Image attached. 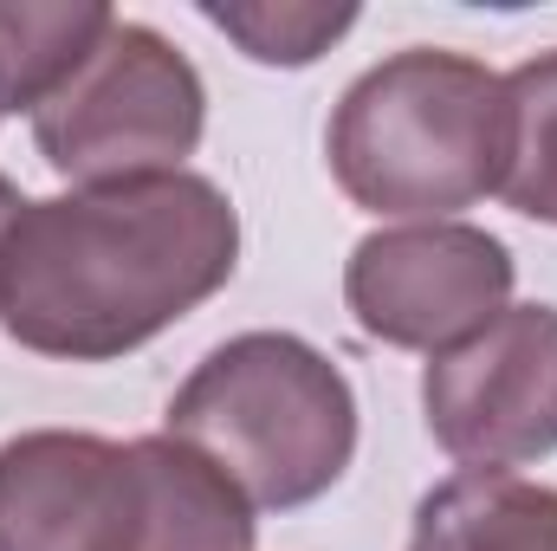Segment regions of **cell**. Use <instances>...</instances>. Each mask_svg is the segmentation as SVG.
<instances>
[{
  "instance_id": "cell-1",
  "label": "cell",
  "mask_w": 557,
  "mask_h": 551,
  "mask_svg": "<svg viewBox=\"0 0 557 551\" xmlns=\"http://www.w3.org/2000/svg\"><path fill=\"white\" fill-rule=\"evenodd\" d=\"M234 267L240 215L208 175L46 195L0 234V331L39 357L111 364L208 305Z\"/></svg>"
},
{
  "instance_id": "cell-2",
  "label": "cell",
  "mask_w": 557,
  "mask_h": 551,
  "mask_svg": "<svg viewBox=\"0 0 557 551\" xmlns=\"http://www.w3.org/2000/svg\"><path fill=\"white\" fill-rule=\"evenodd\" d=\"M506 78L467 52L409 46L370 65L331 111L324 156L363 215L447 221L506 175Z\"/></svg>"
},
{
  "instance_id": "cell-3",
  "label": "cell",
  "mask_w": 557,
  "mask_h": 551,
  "mask_svg": "<svg viewBox=\"0 0 557 551\" xmlns=\"http://www.w3.org/2000/svg\"><path fill=\"white\" fill-rule=\"evenodd\" d=\"M175 441L201 448L253 513H292L331 493L357 454L350 377L292 331H247L214 344L162 415Z\"/></svg>"
},
{
  "instance_id": "cell-4",
  "label": "cell",
  "mask_w": 557,
  "mask_h": 551,
  "mask_svg": "<svg viewBox=\"0 0 557 551\" xmlns=\"http://www.w3.org/2000/svg\"><path fill=\"white\" fill-rule=\"evenodd\" d=\"M208 131V85L156 26L111 20L91 59L33 111V143L78 188L175 175Z\"/></svg>"
},
{
  "instance_id": "cell-5",
  "label": "cell",
  "mask_w": 557,
  "mask_h": 551,
  "mask_svg": "<svg viewBox=\"0 0 557 551\" xmlns=\"http://www.w3.org/2000/svg\"><path fill=\"white\" fill-rule=\"evenodd\" d=\"M428 434L480 474L557 454V305H506L421 370Z\"/></svg>"
},
{
  "instance_id": "cell-6",
  "label": "cell",
  "mask_w": 557,
  "mask_h": 551,
  "mask_svg": "<svg viewBox=\"0 0 557 551\" xmlns=\"http://www.w3.org/2000/svg\"><path fill=\"white\" fill-rule=\"evenodd\" d=\"M512 254L467 221H409L350 247L344 305L350 318L396 351H454L486 331L512 298Z\"/></svg>"
},
{
  "instance_id": "cell-7",
  "label": "cell",
  "mask_w": 557,
  "mask_h": 551,
  "mask_svg": "<svg viewBox=\"0 0 557 551\" xmlns=\"http://www.w3.org/2000/svg\"><path fill=\"white\" fill-rule=\"evenodd\" d=\"M143 467L131 441L33 428L0 448V551H131Z\"/></svg>"
},
{
  "instance_id": "cell-8",
  "label": "cell",
  "mask_w": 557,
  "mask_h": 551,
  "mask_svg": "<svg viewBox=\"0 0 557 551\" xmlns=\"http://www.w3.org/2000/svg\"><path fill=\"white\" fill-rule=\"evenodd\" d=\"M143 467V519L131 551H253V500L188 441L143 434L131 441Z\"/></svg>"
},
{
  "instance_id": "cell-9",
  "label": "cell",
  "mask_w": 557,
  "mask_h": 551,
  "mask_svg": "<svg viewBox=\"0 0 557 551\" xmlns=\"http://www.w3.org/2000/svg\"><path fill=\"white\" fill-rule=\"evenodd\" d=\"M409 551H557V487L467 467L421 493Z\"/></svg>"
},
{
  "instance_id": "cell-10",
  "label": "cell",
  "mask_w": 557,
  "mask_h": 551,
  "mask_svg": "<svg viewBox=\"0 0 557 551\" xmlns=\"http://www.w3.org/2000/svg\"><path fill=\"white\" fill-rule=\"evenodd\" d=\"M111 7L98 0H0V105L39 111L111 33Z\"/></svg>"
},
{
  "instance_id": "cell-11",
  "label": "cell",
  "mask_w": 557,
  "mask_h": 551,
  "mask_svg": "<svg viewBox=\"0 0 557 551\" xmlns=\"http://www.w3.org/2000/svg\"><path fill=\"white\" fill-rule=\"evenodd\" d=\"M506 175L499 195L512 215L557 228V46L506 72Z\"/></svg>"
},
{
  "instance_id": "cell-12",
  "label": "cell",
  "mask_w": 557,
  "mask_h": 551,
  "mask_svg": "<svg viewBox=\"0 0 557 551\" xmlns=\"http://www.w3.org/2000/svg\"><path fill=\"white\" fill-rule=\"evenodd\" d=\"M208 26H221L247 59L260 65H311L318 52H331L350 26H357V7H201Z\"/></svg>"
},
{
  "instance_id": "cell-13",
  "label": "cell",
  "mask_w": 557,
  "mask_h": 551,
  "mask_svg": "<svg viewBox=\"0 0 557 551\" xmlns=\"http://www.w3.org/2000/svg\"><path fill=\"white\" fill-rule=\"evenodd\" d=\"M0 111H7V105H0Z\"/></svg>"
}]
</instances>
